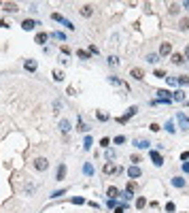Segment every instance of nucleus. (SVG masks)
Returning <instances> with one entry per match:
<instances>
[{"mask_svg":"<svg viewBox=\"0 0 189 213\" xmlns=\"http://www.w3.org/2000/svg\"><path fill=\"white\" fill-rule=\"evenodd\" d=\"M102 173H104V175H111V173H121V166H115L113 162H106V164L102 166Z\"/></svg>","mask_w":189,"mask_h":213,"instance_id":"obj_4","label":"nucleus"},{"mask_svg":"<svg viewBox=\"0 0 189 213\" xmlns=\"http://www.w3.org/2000/svg\"><path fill=\"white\" fill-rule=\"evenodd\" d=\"M149 156H151V160H153V164H155V166H162V164H164V158H162V154H159V151L151 149V151H149Z\"/></svg>","mask_w":189,"mask_h":213,"instance_id":"obj_2","label":"nucleus"},{"mask_svg":"<svg viewBox=\"0 0 189 213\" xmlns=\"http://www.w3.org/2000/svg\"><path fill=\"white\" fill-rule=\"evenodd\" d=\"M24 68L30 70V73H34V70L38 68V64H36V60H26V62H24Z\"/></svg>","mask_w":189,"mask_h":213,"instance_id":"obj_8","label":"nucleus"},{"mask_svg":"<svg viewBox=\"0 0 189 213\" xmlns=\"http://www.w3.org/2000/svg\"><path fill=\"white\" fill-rule=\"evenodd\" d=\"M185 58H189V45L185 47Z\"/></svg>","mask_w":189,"mask_h":213,"instance_id":"obj_53","label":"nucleus"},{"mask_svg":"<svg viewBox=\"0 0 189 213\" xmlns=\"http://www.w3.org/2000/svg\"><path fill=\"white\" fill-rule=\"evenodd\" d=\"M92 145H94V139H92V136H85V141H83V149H85V151H89V149H92Z\"/></svg>","mask_w":189,"mask_h":213,"instance_id":"obj_23","label":"nucleus"},{"mask_svg":"<svg viewBox=\"0 0 189 213\" xmlns=\"http://www.w3.org/2000/svg\"><path fill=\"white\" fill-rule=\"evenodd\" d=\"M106 207H108V209H115V207H117V198H108Z\"/></svg>","mask_w":189,"mask_h":213,"instance_id":"obj_36","label":"nucleus"},{"mask_svg":"<svg viewBox=\"0 0 189 213\" xmlns=\"http://www.w3.org/2000/svg\"><path fill=\"white\" fill-rule=\"evenodd\" d=\"M51 36H53V39H57L60 43H66V34H64L62 30H55V32H53Z\"/></svg>","mask_w":189,"mask_h":213,"instance_id":"obj_20","label":"nucleus"},{"mask_svg":"<svg viewBox=\"0 0 189 213\" xmlns=\"http://www.w3.org/2000/svg\"><path fill=\"white\" fill-rule=\"evenodd\" d=\"M179 9H181V4H176V2L170 4V13H179Z\"/></svg>","mask_w":189,"mask_h":213,"instance_id":"obj_38","label":"nucleus"},{"mask_svg":"<svg viewBox=\"0 0 189 213\" xmlns=\"http://www.w3.org/2000/svg\"><path fill=\"white\" fill-rule=\"evenodd\" d=\"M172 100H179V102H183V100H185V92H183V89L174 92V94H172Z\"/></svg>","mask_w":189,"mask_h":213,"instance_id":"obj_22","label":"nucleus"},{"mask_svg":"<svg viewBox=\"0 0 189 213\" xmlns=\"http://www.w3.org/2000/svg\"><path fill=\"white\" fill-rule=\"evenodd\" d=\"M157 60H159V55H157V53H149V55H147V62H151V64H155Z\"/></svg>","mask_w":189,"mask_h":213,"instance_id":"obj_32","label":"nucleus"},{"mask_svg":"<svg viewBox=\"0 0 189 213\" xmlns=\"http://www.w3.org/2000/svg\"><path fill=\"white\" fill-rule=\"evenodd\" d=\"M172 51V45L170 43H162V47H159V55H168Z\"/></svg>","mask_w":189,"mask_h":213,"instance_id":"obj_15","label":"nucleus"},{"mask_svg":"<svg viewBox=\"0 0 189 213\" xmlns=\"http://www.w3.org/2000/svg\"><path fill=\"white\" fill-rule=\"evenodd\" d=\"M136 113H138V107H130V109L125 111V115H121V117H117V122H119V124H125V122H128L130 117H134Z\"/></svg>","mask_w":189,"mask_h":213,"instance_id":"obj_1","label":"nucleus"},{"mask_svg":"<svg viewBox=\"0 0 189 213\" xmlns=\"http://www.w3.org/2000/svg\"><path fill=\"white\" fill-rule=\"evenodd\" d=\"M130 160H132V162H134V164H136V162H140V156H136V154H134V156H132V158H130Z\"/></svg>","mask_w":189,"mask_h":213,"instance_id":"obj_50","label":"nucleus"},{"mask_svg":"<svg viewBox=\"0 0 189 213\" xmlns=\"http://www.w3.org/2000/svg\"><path fill=\"white\" fill-rule=\"evenodd\" d=\"M149 145H151V143L144 141V139H136V141H134V147H138V149H149Z\"/></svg>","mask_w":189,"mask_h":213,"instance_id":"obj_13","label":"nucleus"},{"mask_svg":"<svg viewBox=\"0 0 189 213\" xmlns=\"http://www.w3.org/2000/svg\"><path fill=\"white\" fill-rule=\"evenodd\" d=\"M115 156H117V154H115L113 149H106V154H104V158H106L108 162H113V160H115Z\"/></svg>","mask_w":189,"mask_h":213,"instance_id":"obj_29","label":"nucleus"},{"mask_svg":"<svg viewBox=\"0 0 189 213\" xmlns=\"http://www.w3.org/2000/svg\"><path fill=\"white\" fill-rule=\"evenodd\" d=\"M170 62H172V64H183V62H185V55H183V53H172Z\"/></svg>","mask_w":189,"mask_h":213,"instance_id":"obj_16","label":"nucleus"},{"mask_svg":"<svg viewBox=\"0 0 189 213\" xmlns=\"http://www.w3.org/2000/svg\"><path fill=\"white\" fill-rule=\"evenodd\" d=\"M144 205H147V198H144V196H140V198H136V209H142Z\"/></svg>","mask_w":189,"mask_h":213,"instance_id":"obj_31","label":"nucleus"},{"mask_svg":"<svg viewBox=\"0 0 189 213\" xmlns=\"http://www.w3.org/2000/svg\"><path fill=\"white\" fill-rule=\"evenodd\" d=\"M179 26H181V30H183V32H185V30H189V19H187V17H183Z\"/></svg>","mask_w":189,"mask_h":213,"instance_id":"obj_30","label":"nucleus"},{"mask_svg":"<svg viewBox=\"0 0 189 213\" xmlns=\"http://www.w3.org/2000/svg\"><path fill=\"white\" fill-rule=\"evenodd\" d=\"M140 175H142V173H140V169H138L136 164H132V166L128 169V177H130V179H138Z\"/></svg>","mask_w":189,"mask_h":213,"instance_id":"obj_6","label":"nucleus"},{"mask_svg":"<svg viewBox=\"0 0 189 213\" xmlns=\"http://www.w3.org/2000/svg\"><path fill=\"white\" fill-rule=\"evenodd\" d=\"M181 6H183V9H189V0H185V2H181Z\"/></svg>","mask_w":189,"mask_h":213,"instance_id":"obj_51","label":"nucleus"},{"mask_svg":"<svg viewBox=\"0 0 189 213\" xmlns=\"http://www.w3.org/2000/svg\"><path fill=\"white\" fill-rule=\"evenodd\" d=\"M51 17H53V19H55V21H64V17H62V15H60V13H53V15H51Z\"/></svg>","mask_w":189,"mask_h":213,"instance_id":"obj_45","label":"nucleus"},{"mask_svg":"<svg viewBox=\"0 0 189 213\" xmlns=\"http://www.w3.org/2000/svg\"><path fill=\"white\" fill-rule=\"evenodd\" d=\"M81 15H83V17H92V15H94V6H92V4L81 6Z\"/></svg>","mask_w":189,"mask_h":213,"instance_id":"obj_10","label":"nucleus"},{"mask_svg":"<svg viewBox=\"0 0 189 213\" xmlns=\"http://www.w3.org/2000/svg\"><path fill=\"white\" fill-rule=\"evenodd\" d=\"M49 41V34L47 32H38L36 36H34V43H38V45H45Z\"/></svg>","mask_w":189,"mask_h":213,"instance_id":"obj_9","label":"nucleus"},{"mask_svg":"<svg viewBox=\"0 0 189 213\" xmlns=\"http://www.w3.org/2000/svg\"><path fill=\"white\" fill-rule=\"evenodd\" d=\"M34 169L41 170V173H43V170H47V169H49L47 158H36V160H34Z\"/></svg>","mask_w":189,"mask_h":213,"instance_id":"obj_3","label":"nucleus"},{"mask_svg":"<svg viewBox=\"0 0 189 213\" xmlns=\"http://www.w3.org/2000/svg\"><path fill=\"white\" fill-rule=\"evenodd\" d=\"M153 75H155V77H159V79H164V77H166V70H162V68H155V70H153Z\"/></svg>","mask_w":189,"mask_h":213,"instance_id":"obj_34","label":"nucleus"},{"mask_svg":"<svg viewBox=\"0 0 189 213\" xmlns=\"http://www.w3.org/2000/svg\"><path fill=\"white\" fill-rule=\"evenodd\" d=\"M60 130L66 134V132L70 130V122H68V120H62V122H60Z\"/></svg>","mask_w":189,"mask_h":213,"instance_id":"obj_24","label":"nucleus"},{"mask_svg":"<svg viewBox=\"0 0 189 213\" xmlns=\"http://www.w3.org/2000/svg\"><path fill=\"white\" fill-rule=\"evenodd\" d=\"M72 203H75V205H83V203H85V198H81V196H75V198H72Z\"/></svg>","mask_w":189,"mask_h":213,"instance_id":"obj_42","label":"nucleus"},{"mask_svg":"<svg viewBox=\"0 0 189 213\" xmlns=\"http://www.w3.org/2000/svg\"><path fill=\"white\" fill-rule=\"evenodd\" d=\"M108 64H111V66H117V64H119V58H117V55H108Z\"/></svg>","mask_w":189,"mask_h":213,"instance_id":"obj_33","label":"nucleus"},{"mask_svg":"<svg viewBox=\"0 0 189 213\" xmlns=\"http://www.w3.org/2000/svg\"><path fill=\"white\" fill-rule=\"evenodd\" d=\"M36 26H38V21H34V19H24V21H21V28H24L26 32H30V30H34Z\"/></svg>","mask_w":189,"mask_h":213,"instance_id":"obj_5","label":"nucleus"},{"mask_svg":"<svg viewBox=\"0 0 189 213\" xmlns=\"http://www.w3.org/2000/svg\"><path fill=\"white\" fill-rule=\"evenodd\" d=\"M62 53H66V55H68V53H70V47H68V45H62Z\"/></svg>","mask_w":189,"mask_h":213,"instance_id":"obj_47","label":"nucleus"},{"mask_svg":"<svg viewBox=\"0 0 189 213\" xmlns=\"http://www.w3.org/2000/svg\"><path fill=\"white\" fill-rule=\"evenodd\" d=\"M130 77H134L136 81H142V79H144V70H142V68H132V70H130Z\"/></svg>","mask_w":189,"mask_h":213,"instance_id":"obj_7","label":"nucleus"},{"mask_svg":"<svg viewBox=\"0 0 189 213\" xmlns=\"http://www.w3.org/2000/svg\"><path fill=\"white\" fill-rule=\"evenodd\" d=\"M136 190H138V183H136V181H128V185H125V194H130V196H132Z\"/></svg>","mask_w":189,"mask_h":213,"instance_id":"obj_11","label":"nucleus"},{"mask_svg":"<svg viewBox=\"0 0 189 213\" xmlns=\"http://www.w3.org/2000/svg\"><path fill=\"white\" fill-rule=\"evenodd\" d=\"M96 117L100 122H108V113H104V111H96Z\"/></svg>","mask_w":189,"mask_h":213,"instance_id":"obj_27","label":"nucleus"},{"mask_svg":"<svg viewBox=\"0 0 189 213\" xmlns=\"http://www.w3.org/2000/svg\"><path fill=\"white\" fill-rule=\"evenodd\" d=\"M174 130H176V128H174V124H172V122H168V124H166V132L174 134Z\"/></svg>","mask_w":189,"mask_h":213,"instance_id":"obj_37","label":"nucleus"},{"mask_svg":"<svg viewBox=\"0 0 189 213\" xmlns=\"http://www.w3.org/2000/svg\"><path fill=\"white\" fill-rule=\"evenodd\" d=\"M77 55H79L81 60H89V58H92V53H89V51H83V49H79V51H77Z\"/></svg>","mask_w":189,"mask_h":213,"instance_id":"obj_26","label":"nucleus"},{"mask_svg":"<svg viewBox=\"0 0 189 213\" xmlns=\"http://www.w3.org/2000/svg\"><path fill=\"white\" fill-rule=\"evenodd\" d=\"M176 83H179V85H189V77H187V75H185V77H179V79H176Z\"/></svg>","mask_w":189,"mask_h":213,"instance_id":"obj_35","label":"nucleus"},{"mask_svg":"<svg viewBox=\"0 0 189 213\" xmlns=\"http://www.w3.org/2000/svg\"><path fill=\"white\" fill-rule=\"evenodd\" d=\"M77 130H79V132H89V126H87V124H85V122H83V120L79 117V124H77Z\"/></svg>","mask_w":189,"mask_h":213,"instance_id":"obj_21","label":"nucleus"},{"mask_svg":"<svg viewBox=\"0 0 189 213\" xmlns=\"http://www.w3.org/2000/svg\"><path fill=\"white\" fill-rule=\"evenodd\" d=\"M183 170H185V173H189V164H187V162L183 164Z\"/></svg>","mask_w":189,"mask_h":213,"instance_id":"obj_52","label":"nucleus"},{"mask_svg":"<svg viewBox=\"0 0 189 213\" xmlns=\"http://www.w3.org/2000/svg\"><path fill=\"white\" fill-rule=\"evenodd\" d=\"M113 213H125V207H115V211Z\"/></svg>","mask_w":189,"mask_h":213,"instance_id":"obj_49","label":"nucleus"},{"mask_svg":"<svg viewBox=\"0 0 189 213\" xmlns=\"http://www.w3.org/2000/svg\"><path fill=\"white\" fill-rule=\"evenodd\" d=\"M100 145L108 149V145H111V139H106V136H104V139H100Z\"/></svg>","mask_w":189,"mask_h":213,"instance_id":"obj_40","label":"nucleus"},{"mask_svg":"<svg viewBox=\"0 0 189 213\" xmlns=\"http://www.w3.org/2000/svg\"><path fill=\"white\" fill-rule=\"evenodd\" d=\"M108 81H111L113 85H119V83H121V79H119V77H108Z\"/></svg>","mask_w":189,"mask_h":213,"instance_id":"obj_43","label":"nucleus"},{"mask_svg":"<svg viewBox=\"0 0 189 213\" xmlns=\"http://www.w3.org/2000/svg\"><path fill=\"white\" fill-rule=\"evenodd\" d=\"M113 143H115V145H121V143H125V136H115Z\"/></svg>","mask_w":189,"mask_h":213,"instance_id":"obj_39","label":"nucleus"},{"mask_svg":"<svg viewBox=\"0 0 189 213\" xmlns=\"http://www.w3.org/2000/svg\"><path fill=\"white\" fill-rule=\"evenodd\" d=\"M83 173H85L87 177H92V175H94V166H92L89 162H85V164H83Z\"/></svg>","mask_w":189,"mask_h":213,"instance_id":"obj_25","label":"nucleus"},{"mask_svg":"<svg viewBox=\"0 0 189 213\" xmlns=\"http://www.w3.org/2000/svg\"><path fill=\"white\" fill-rule=\"evenodd\" d=\"M64 194H66V190H57V192L51 194V198H60V196H64Z\"/></svg>","mask_w":189,"mask_h":213,"instance_id":"obj_41","label":"nucleus"},{"mask_svg":"<svg viewBox=\"0 0 189 213\" xmlns=\"http://www.w3.org/2000/svg\"><path fill=\"white\" fill-rule=\"evenodd\" d=\"M53 79H55V81H64V73L55 68V70H53Z\"/></svg>","mask_w":189,"mask_h":213,"instance_id":"obj_28","label":"nucleus"},{"mask_svg":"<svg viewBox=\"0 0 189 213\" xmlns=\"http://www.w3.org/2000/svg\"><path fill=\"white\" fill-rule=\"evenodd\" d=\"M4 11H6V13H17L19 6H17L15 2H4Z\"/></svg>","mask_w":189,"mask_h":213,"instance_id":"obj_14","label":"nucleus"},{"mask_svg":"<svg viewBox=\"0 0 189 213\" xmlns=\"http://www.w3.org/2000/svg\"><path fill=\"white\" fill-rule=\"evenodd\" d=\"M106 196H108V198H117V196H119V190H117L115 185H111V188L106 190Z\"/></svg>","mask_w":189,"mask_h":213,"instance_id":"obj_19","label":"nucleus"},{"mask_svg":"<svg viewBox=\"0 0 189 213\" xmlns=\"http://www.w3.org/2000/svg\"><path fill=\"white\" fill-rule=\"evenodd\" d=\"M172 185L174 188H185V179L183 177H172Z\"/></svg>","mask_w":189,"mask_h":213,"instance_id":"obj_18","label":"nucleus"},{"mask_svg":"<svg viewBox=\"0 0 189 213\" xmlns=\"http://www.w3.org/2000/svg\"><path fill=\"white\" fill-rule=\"evenodd\" d=\"M64 177H66V164H60V166H57V173H55V179L62 181Z\"/></svg>","mask_w":189,"mask_h":213,"instance_id":"obj_12","label":"nucleus"},{"mask_svg":"<svg viewBox=\"0 0 189 213\" xmlns=\"http://www.w3.org/2000/svg\"><path fill=\"white\" fill-rule=\"evenodd\" d=\"M89 53H96V55H98V47H96V45H89Z\"/></svg>","mask_w":189,"mask_h":213,"instance_id":"obj_48","label":"nucleus"},{"mask_svg":"<svg viewBox=\"0 0 189 213\" xmlns=\"http://www.w3.org/2000/svg\"><path fill=\"white\" fill-rule=\"evenodd\" d=\"M149 130H151V132H159V126H157V124H151Z\"/></svg>","mask_w":189,"mask_h":213,"instance_id":"obj_46","label":"nucleus"},{"mask_svg":"<svg viewBox=\"0 0 189 213\" xmlns=\"http://www.w3.org/2000/svg\"><path fill=\"white\" fill-rule=\"evenodd\" d=\"M174 209H176V207H174V203H168V205H166V211H168V213H172Z\"/></svg>","mask_w":189,"mask_h":213,"instance_id":"obj_44","label":"nucleus"},{"mask_svg":"<svg viewBox=\"0 0 189 213\" xmlns=\"http://www.w3.org/2000/svg\"><path fill=\"white\" fill-rule=\"evenodd\" d=\"M176 120H179L181 128H189V120H187V115H185V113H179V115H176Z\"/></svg>","mask_w":189,"mask_h":213,"instance_id":"obj_17","label":"nucleus"}]
</instances>
